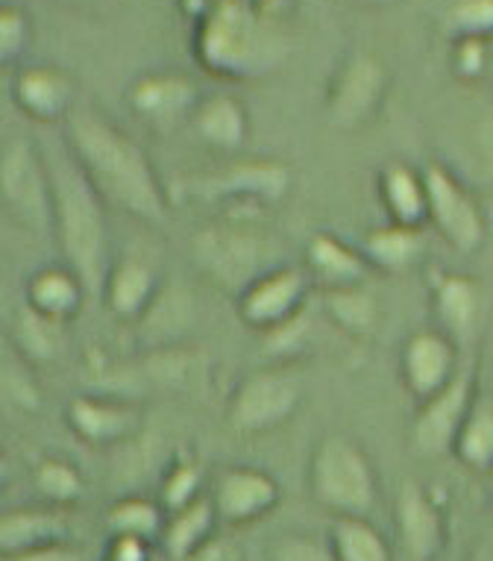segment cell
Returning a JSON list of instances; mask_svg holds the SVG:
<instances>
[{"instance_id": "obj_1", "label": "cell", "mask_w": 493, "mask_h": 561, "mask_svg": "<svg viewBox=\"0 0 493 561\" xmlns=\"http://www.w3.org/2000/svg\"><path fill=\"white\" fill-rule=\"evenodd\" d=\"M68 145L106 206L133 215L136 221L164 224L168 197L153 162L124 129L94 115H73L68 124Z\"/></svg>"}, {"instance_id": "obj_2", "label": "cell", "mask_w": 493, "mask_h": 561, "mask_svg": "<svg viewBox=\"0 0 493 561\" xmlns=\"http://www.w3.org/2000/svg\"><path fill=\"white\" fill-rule=\"evenodd\" d=\"M50 188H54V232L62 250L65 265L80 276L85 295L103 300V288L110 279V224L106 201L92 180L82 174L77 159L71 162H47Z\"/></svg>"}, {"instance_id": "obj_3", "label": "cell", "mask_w": 493, "mask_h": 561, "mask_svg": "<svg viewBox=\"0 0 493 561\" xmlns=\"http://www.w3.org/2000/svg\"><path fill=\"white\" fill-rule=\"evenodd\" d=\"M285 54V38L274 15L250 7L246 0H218L203 19L197 56L211 75L259 77L271 71Z\"/></svg>"}, {"instance_id": "obj_4", "label": "cell", "mask_w": 493, "mask_h": 561, "mask_svg": "<svg viewBox=\"0 0 493 561\" xmlns=\"http://www.w3.org/2000/svg\"><path fill=\"white\" fill-rule=\"evenodd\" d=\"M192 259L211 286L236 297L262 274L285 265L279 262V244L274 239L232 221L209 224L194 232Z\"/></svg>"}, {"instance_id": "obj_5", "label": "cell", "mask_w": 493, "mask_h": 561, "mask_svg": "<svg viewBox=\"0 0 493 561\" xmlns=\"http://www.w3.org/2000/svg\"><path fill=\"white\" fill-rule=\"evenodd\" d=\"M311 497L335 517H370L379 503V479L370 456L349 435H326L311 453Z\"/></svg>"}, {"instance_id": "obj_6", "label": "cell", "mask_w": 493, "mask_h": 561, "mask_svg": "<svg viewBox=\"0 0 493 561\" xmlns=\"http://www.w3.org/2000/svg\"><path fill=\"white\" fill-rule=\"evenodd\" d=\"M0 197L7 213L33 232H54L50 171L27 138H12L0 157Z\"/></svg>"}, {"instance_id": "obj_7", "label": "cell", "mask_w": 493, "mask_h": 561, "mask_svg": "<svg viewBox=\"0 0 493 561\" xmlns=\"http://www.w3.org/2000/svg\"><path fill=\"white\" fill-rule=\"evenodd\" d=\"M302 403V382L288 370H256L229 400L227 421L238 435H265L291 421Z\"/></svg>"}, {"instance_id": "obj_8", "label": "cell", "mask_w": 493, "mask_h": 561, "mask_svg": "<svg viewBox=\"0 0 493 561\" xmlns=\"http://www.w3.org/2000/svg\"><path fill=\"white\" fill-rule=\"evenodd\" d=\"M423 185L429 201V221L461 253H473L484 241V215L449 168L429 162L423 168Z\"/></svg>"}, {"instance_id": "obj_9", "label": "cell", "mask_w": 493, "mask_h": 561, "mask_svg": "<svg viewBox=\"0 0 493 561\" xmlns=\"http://www.w3.org/2000/svg\"><path fill=\"white\" fill-rule=\"evenodd\" d=\"M306 291H309V279L300 267L279 265L274 271H267L244 288L238 300V318L262 332H276L297 321L306 304Z\"/></svg>"}, {"instance_id": "obj_10", "label": "cell", "mask_w": 493, "mask_h": 561, "mask_svg": "<svg viewBox=\"0 0 493 561\" xmlns=\"http://www.w3.org/2000/svg\"><path fill=\"white\" fill-rule=\"evenodd\" d=\"M473 377L461 370L440 388L438 394L423 400L421 412L411 426V444L421 456H447L456 450L458 433L473 405Z\"/></svg>"}, {"instance_id": "obj_11", "label": "cell", "mask_w": 493, "mask_h": 561, "mask_svg": "<svg viewBox=\"0 0 493 561\" xmlns=\"http://www.w3.org/2000/svg\"><path fill=\"white\" fill-rule=\"evenodd\" d=\"M397 538L405 561H435L447 541L444 512L417 479H402L397 491Z\"/></svg>"}, {"instance_id": "obj_12", "label": "cell", "mask_w": 493, "mask_h": 561, "mask_svg": "<svg viewBox=\"0 0 493 561\" xmlns=\"http://www.w3.org/2000/svg\"><path fill=\"white\" fill-rule=\"evenodd\" d=\"M385 68L379 59L358 54L341 68L329 92V121L341 129H356L374 118L385 94Z\"/></svg>"}, {"instance_id": "obj_13", "label": "cell", "mask_w": 493, "mask_h": 561, "mask_svg": "<svg viewBox=\"0 0 493 561\" xmlns=\"http://www.w3.org/2000/svg\"><path fill=\"white\" fill-rule=\"evenodd\" d=\"M291 185V171L283 162H238V165L194 180L185 192L206 201H283Z\"/></svg>"}, {"instance_id": "obj_14", "label": "cell", "mask_w": 493, "mask_h": 561, "mask_svg": "<svg viewBox=\"0 0 493 561\" xmlns=\"http://www.w3.org/2000/svg\"><path fill=\"white\" fill-rule=\"evenodd\" d=\"M209 497L218 520L232 526L253 524L279 506V482L267 470L238 465L220 473Z\"/></svg>"}, {"instance_id": "obj_15", "label": "cell", "mask_w": 493, "mask_h": 561, "mask_svg": "<svg viewBox=\"0 0 493 561\" xmlns=\"http://www.w3.org/2000/svg\"><path fill=\"white\" fill-rule=\"evenodd\" d=\"M456 347L444 332H414L402 347V379L417 400H429L456 377Z\"/></svg>"}, {"instance_id": "obj_16", "label": "cell", "mask_w": 493, "mask_h": 561, "mask_svg": "<svg viewBox=\"0 0 493 561\" xmlns=\"http://www.w3.org/2000/svg\"><path fill=\"white\" fill-rule=\"evenodd\" d=\"M68 424L89 444H118L136 433L138 409L115 397L80 394L68 403Z\"/></svg>"}, {"instance_id": "obj_17", "label": "cell", "mask_w": 493, "mask_h": 561, "mask_svg": "<svg viewBox=\"0 0 493 561\" xmlns=\"http://www.w3.org/2000/svg\"><path fill=\"white\" fill-rule=\"evenodd\" d=\"M159 291H162V286H159L156 267L147 265L145 259L127 256L121 262H112L103 300L121 321H141V314L150 309Z\"/></svg>"}, {"instance_id": "obj_18", "label": "cell", "mask_w": 493, "mask_h": 561, "mask_svg": "<svg viewBox=\"0 0 493 561\" xmlns=\"http://www.w3.org/2000/svg\"><path fill=\"white\" fill-rule=\"evenodd\" d=\"M306 267L318 279L323 291H339V288L365 286V276L370 274V262L365 253L349 248L329 232L311 236L306 244Z\"/></svg>"}, {"instance_id": "obj_19", "label": "cell", "mask_w": 493, "mask_h": 561, "mask_svg": "<svg viewBox=\"0 0 493 561\" xmlns=\"http://www.w3.org/2000/svg\"><path fill=\"white\" fill-rule=\"evenodd\" d=\"M68 541V520L50 508H10L0 517V552L3 559L38 550L47 543Z\"/></svg>"}, {"instance_id": "obj_20", "label": "cell", "mask_w": 493, "mask_h": 561, "mask_svg": "<svg viewBox=\"0 0 493 561\" xmlns=\"http://www.w3.org/2000/svg\"><path fill=\"white\" fill-rule=\"evenodd\" d=\"M129 103L141 118L153 121V124H174L194 110L197 94L185 77L153 75L141 77L129 89Z\"/></svg>"}, {"instance_id": "obj_21", "label": "cell", "mask_w": 493, "mask_h": 561, "mask_svg": "<svg viewBox=\"0 0 493 561\" xmlns=\"http://www.w3.org/2000/svg\"><path fill=\"white\" fill-rule=\"evenodd\" d=\"M379 197H382L385 213L391 215V224L421 230L423 224L429 221L423 171H414L402 162H391L379 176Z\"/></svg>"}, {"instance_id": "obj_22", "label": "cell", "mask_w": 493, "mask_h": 561, "mask_svg": "<svg viewBox=\"0 0 493 561\" xmlns=\"http://www.w3.org/2000/svg\"><path fill=\"white\" fill-rule=\"evenodd\" d=\"M218 524V512L211 497H200L183 512L168 515L162 533V552L171 561H192L203 547H209L211 529Z\"/></svg>"}, {"instance_id": "obj_23", "label": "cell", "mask_w": 493, "mask_h": 561, "mask_svg": "<svg viewBox=\"0 0 493 561\" xmlns=\"http://www.w3.org/2000/svg\"><path fill=\"white\" fill-rule=\"evenodd\" d=\"M85 297L89 295L82 288L80 276L73 274L71 267H42L27 283V304L36 312L62 323L80 312Z\"/></svg>"}, {"instance_id": "obj_24", "label": "cell", "mask_w": 493, "mask_h": 561, "mask_svg": "<svg viewBox=\"0 0 493 561\" xmlns=\"http://www.w3.org/2000/svg\"><path fill=\"white\" fill-rule=\"evenodd\" d=\"M15 101L36 121L62 118L71 103V83L56 68H27L15 80Z\"/></svg>"}, {"instance_id": "obj_25", "label": "cell", "mask_w": 493, "mask_h": 561, "mask_svg": "<svg viewBox=\"0 0 493 561\" xmlns=\"http://www.w3.org/2000/svg\"><path fill=\"white\" fill-rule=\"evenodd\" d=\"M194 321V300L185 288H162L156 300L141 314V339L150 350L174 347L180 332Z\"/></svg>"}, {"instance_id": "obj_26", "label": "cell", "mask_w": 493, "mask_h": 561, "mask_svg": "<svg viewBox=\"0 0 493 561\" xmlns=\"http://www.w3.org/2000/svg\"><path fill=\"white\" fill-rule=\"evenodd\" d=\"M194 127L203 136L206 145L218 150H241L246 138V112L244 106L229 98V94H215L203 101L194 112Z\"/></svg>"}, {"instance_id": "obj_27", "label": "cell", "mask_w": 493, "mask_h": 561, "mask_svg": "<svg viewBox=\"0 0 493 561\" xmlns=\"http://www.w3.org/2000/svg\"><path fill=\"white\" fill-rule=\"evenodd\" d=\"M423 232L414 230V227H400V224H388V227H379V230H370L362 241V253L370 262V267H379V271H391V274H400L405 267H411V262L423 253Z\"/></svg>"}, {"instance_id": "obj_28", "label": "cell", "mask_w": 493, "mask_h": 561, "mask_svg": "<svg viewBox=\"0 0 493 561\" xmlns=\"http://www.w3.org/2000/svg\"><path fill=\"white\" fill-rule=\"evenodd\" d=\"M435 309L449 335L467 339L479 321V288L467 276H438L435 283Z\"/></svg>"}, {"instance_id": "obj_29", "label": "cell", "mask_w": 493, "mask_h": 561, "mask_svg": "<svg viewBox=\"0 0 493 561\" xmlns=\"http://www.w3.org/2000/svg\"><path fill=\"white\" fill-rule=\"evenodd\" d=\"M458 459L475 473H491L493 470V394L475 397L467 421L458 433L456 450Z\"/></svg>"}, {"instance_id": "obj_30", "label": "cell", "mask_w": 493, "mask_h": 561, "mask_svg": "<svg viewBox=\"0 0 493 561\" xmlns=\"http://www.w3.org/2000/svg\"><path fill=\"white\" fill-rule=\"evenodd\" d=\"M335 561H391L382 533L367 517H335L329 529Z\"/></svg>"}, {"instance_id": "obj_31", "label": "cell", "mask_w": 493, "mask_h": 561, "mask_svg": "<svg viewBox=\"0 0 493 561\" xmlns=\"http://www.w3.org/2000/svg\"><path fill=\"white\" fill-rule=\"evenodd\" d=\"M15 344H19L21 356L33 362L56 359L65 347V323L24 304L15 314Z\"/></svg>"}, {"instance_id": "obj_32", "label": "cell", "mask_w": 493, "mask_h": 561, "mask_svg": "<svg viewBox=\"0 0 493 561\" xmlns=\"http://www.w3.org/2000/svg\"><path fill=\"white\" fill-rule=\"evenodd\" d=\"M168 512L162 503L145 497H124L110 508L106 529L110 535H124V538H141V541H162Z\"/></svg>"}, {"instance_id": "obj_33", "label": "cell", "mask_w": 493, "mask_h": 561, "mask_svg": "<svg viewBox=\"0 0 493 561\" xmlns=\"http://www.w3.org/2000/svg\"><path fill=\"white\" fill-rule=\"evenodd\" d=\"M33 482H36L38 494L54 503V506H71L85 494V482H82L80 470L73 468L71 461L47 456L33 470Z\"/></svg>"}, {"instance_id": "obj_34", "label": "cell", "mask_w": 493, "mask_h": 561, "mask_svg": "<svg viewBox=\"0 0 493 561\" xmlns=\"http://www.w3.org/2000/svg\"><path fill=\"white\" fill-rule=\"evenodd\" d=\"M329 318L349 332H370L376 327V300L365 291V286L323 291Z\"/></svg>"}, {"instance_id": "obj_35", "label": "cell", "mask_w": 493, "mask_h": 561, "mask_svg": "<svg viewBox=\"0 0 493 561\" xmlns=\"http://www.w3.org/2000/svg\"><path fill=\"white\" fill-rule=\"evenodd\" d=\"M203 485V473L197 465L192 461H176L168 479L162 482V508L168 515H174V512H183L192 503L203 497L200 494Z\"/></svg>"}, {"instance_id": "obj_36", "label": "cell", "mask_w": 493, "mask_h": 561, "mask_svg": "<svg viewBox=\"0 0 493 561\" xmlns=\"http://www.w3.org/2000/svg\"><path fill=\"white\" fill-rule=\"evenodd\" d=\"M447 30L456 38H488L493 33V0H458L447 12Z\"/></svg>"}, {"instance_id": "obj_37", "label": "cell", "mask_w": 493, "mask_h": 561, "mask_svg": "<svg viewBox=\"0 0 493 561\" xmlns=\"http://www.w3.org/2000/svg\"><path fill=\"white\" fill-rule=\"evenodd\" d=\"M3 397L21 409H38L42 403L36 379L30 377V370L15 356L10 359V353H3Z\"/></svg>"}, {"instance_id": "obj_38", "label": "cell", "mask_w": 493, "mask_h": 561, "mask_svg": "<svg viewBox=\"0 0 493 561\" xmlns=\"http://www.w3.org/2000/svg\"><path fill=\"white\" fill-rule=\"evenodd\" d=\"M271 561H335L329 543H320L309 535H279L267 552Z\"/></svg>"}, {"instance_id": "obj_39", "label": "cell", "mask_w": 493, "mask_h": 561, "mask_svg": "<svg viewBox=\"0 0 493 561\" xmlns=\"http://www.w3.org/2000/svg\"><path fill=\"white\" fill-rule=\"evenodd\" d=\"M27 42V19L21 15L15 7H3L0 10V59L10 62L24 50Z\"/></svg>"}, {"instance_id": "obj_40", "label": "cell", "mask_w": 493, "mask_h": 561, "mask_svg": "<svg viewBox=\"0 0 493 561\" xmlns=\"http://www.w3.org/2000/svg\"><path fill=\"white\" fill-rule=\"evenodd\" d=\"M456 71L470 80L491 71V47L484 38H456Z\"/></svg>"}, {"instance_id": "obj_41", "label": "cell", "mask_w": 493, "mask_h": 561, "mask_svg": "<svg viewBox=\"0 0 493 561\" xmlns=\"http://www.w3.org/2000/svg\"><path fill=\"white\" fill-rule=\"evenodd\" d=\"M473 150L479 165L488 176H493V110L484 112L473 127Z\"/></svg>"}, {"instance_id": "obj_42", "label": "cell", "mask_w": 493, "mask_h": 561, "mask_svg": "<svg viewBox=\"0 0 493 561\" xmlns=\"http://www.w3.org/2000/svg\"><path fill=\"white\" fill-rule=\"evenodd\" d=\"M7 561H89V559H85V552L77 550L71 541H56V543H47V547H38V550L12 556V559Z\"/></svg>"}, {"instance_id": "obj_43", "label": "cell", "mask_w": 493, "mask_h": 561, "mask_svg": "<svg viewBox=\"0 0 493 561\" xmlns=\"http://www.w3.org/2000/svg\"><path fill=\"white\" fill-rule=\"evenodd\" d=\"M365 3H376V7H385V3H397V0H365Z\"/></svg>"}, {"instance_id": "obj_44", "label": "cell", "mask_w": 493, "mask_h": 561, "mask_svg": "<svg viewBox=\"0 0 493 561\" xmlns=\"http://www.w3.org/2000/svg\"><path fill=\"white\" fill-rule=\"evenodd\" d=\"M491 75H493V50H491Z\"/></svg>"}]
</instances>
